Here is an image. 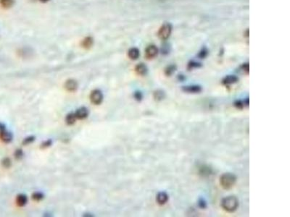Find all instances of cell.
Segmentation results:
<instances>
[{"instance_id":"19","label":"cell","mask_w":290,"mask_h":217,"mask_svg":"<svg viewBox=\"0 0 290 217\" xmlns=\"http://www.w3.org/2000/svg\"><path fill=\"white\" fill-rule=\"evenodd\" d=\"M43 198H44V195L41 193H39V192L34 193L32 195V198L34 200V201H41V199H43Z\"/></svg>"},{"instance_id":"17","label":"cell","mask_w":290,"mask_h":217,"mask_svg":"<svg viewBox=\"0 0 290 217\" xmlns=\"http://www.w3.org/2000/svg\"><path fill=\"white\" fill-rule=\"evenodd\" d=\"M15 0H0V4L5 8H10L14 5Z\"/></svg>"},{"instance_id":"8","label":"cell","mask_w":290,"mask_h":217,"mask_svg":"<svg viewBox=\"0 0 290 217\" xmlns=\"http://www.w3.org/2000/svg\"><path fill=\"white\" fill-rule=\"evenodd\" d=\"M156 201H157V203L159 205H165L168 201V194L166 192H160L157 195V197H156Z\"/></svg>"},{"instance_id":"18","label":"cell","mask_w":290,"mask_h":217,"mask_svg":"<svg viewBox=\"0 0 290 217\" xmlns=\"http://www.w3.org/2000/svg\"><path fill=\"white\" fill-rule=\"evenodd\" d=\"M165 97V93L162 91H157L154 93V98L157 101H160V100L163 99Z\"/></svg>"},{"instance_id":"23","label":"cell","mask_w":290,"mask_h":217,"mask_svg":"<svg viewBox=\"0 0 290 217\" xmlns=\"http://www.w3.org/2000/svg\"><path fill=\"white\" fill-rule=\"evenodd\" d=\"M174 71H175V67L174 66H170L166 70V74L167 75H170L173 72H174Z\"/></svg>"},{"instance_id":"10","label":"cell","mask_w":290,"mask_h":217,"mask_svg":"<svg viewBox=\"0 0 290 217\" xmlns=\"http://www.w3.org/2000/svg\"><path fill=\"white\" fill-rule=\"evenodd\" d=\"M183 90L186 92L190 93H197L202 91V88L199 85H189V86L183 87Z\"/></svg>"},{"instance_id":"14","label":"cell","mask_w":290,"mask_h":217,"mask_svg":"<svg viewBox=\"0 0 290 217\" xmlns=\"http://www.w3.org/2000/svg\"><path fill=\"white\" fill-rule=\"evenodd\" d=\"M27 201H28V199H27L26 196L21 194V195H18V197H17L16 203L18 206L22 207V206H24L27 203Z\"/></svg>"},{"instance_id":"7","label":"cell","mask_w":290,"mask_h":217,"mask_svg":"<svg viewBox=\"0 0 290 217\" xmlns=\"http://www.w3.org/2000/svg\"><path fill=\"white\" fill-rule=\"evenodd\" d=\"M0 139L5 143H10L12 140V133L6 130V129L0 130Z\"/></svg>"},{"instance_id":"5","label":"cell","mask_w":290,"mask_h":217,"mask_svg":"<svg viewBox=\"0 0 290 217\" xmlns=\"http://www.w3.org/2000/svg\"><path fill=\"white\" fill-rule=\"evenodd\" d=\"M158 52V48L154 45L149 46L145 51V55L147 59H152L157 56Z\"/></svg>"},{"instance_id":"2","label":"cell","mask_w":290,"mask_h":217,"mask_svg":"<svg viewBox=\"0 0 290 217\" xmlns=\"http://www.w3.org/2000/svg\"><path fill=\"white\" fill-rule=\"evenodd\" d=\"M237 182V177L232 173H224L220 177V185L225 190L232 187Z\"/></svg>"},{"instance_id":"21","label":"cell","mask_w":290,"mask_h":217,"mask_svg":"<svg viewBox=\"0 0 290 217\" xmlns=\"http://www.w3.org/2000/svg\"><path fill=\"white\" fill-rule=\"evenodd\" d=\"M35 140V137H33V136H31V137H27V138H26L23 141V143L24 145H28V144H30L31 143H32V142L34 141Z\"/></svg>"},{"instance_id":"25","label":"cell","mask_w":290,"mask_h":217,"mask_svg":"<svg viewBox=\"0 0 290 217\" xmlns=\"http://www.w3.org/2000/svg\"><path fill=\"white\" fill-rule=\"evenodd\" d=\"M51 144H52V141H50V140H48V141H45L44 143H42V145H41V147H42V148L49 147V146H50V145H51Z\"/></svg>"},{"instance_id":"11","label":"cell","mask_w":290,"mask_h":217,"mask_svg":"<svg viewBox=\"0 0 290 217\" xmlns=\"http://www.w3.org/2000/svg\"><path fill=\"white\" fill-rule=\"evenodd\" d=\"M135 70L137 73L139 75V76H145L147 72V68L145 64L140 63L136 67Z\"/></svg>"},{"instance_id":"15","label":"cell","mask_w":290,"mask_h":217,"mask_svg":"<svg viewBox=\"0 0 290 217\" xmlns=\"http://www.w3.org/2000/svg\"><path fill=\"white\" fill-rule=\"evenodd\" d=\"M93 42H94L93 39L90 36H88V37H86V38H85L82 41L81 45H82V47L83 48H85V49H89V48L91 47V46L93 45Z\"/></svg>"},{"instance_id":"22","label":"cell","mask_w":290,"mask_h":217,"mask_svg":"<svg viewBox=\"0 0 290 217\" xmlns=\"http://www.w3.org/2000/svg\"><path fill=\"white\" fill-rule=\"evenodd\" d=\"M23 155V154L22 150H20V149L17 150V151L15 152V158H18V159L21 158Z\"/></svg>"},{"instance_id":"16","label":"cell","mask_w":290,"mask_h":217,"mask_svg":"<svg viewBox=\"0 0 290 217\" xmlns=\"http://www.w3.org/2000/svg\"><path fill=\"white\" fill-rule=\"evenodd\" d=\"M76 119L77 118H76V115H75V113H70L66 116L65 122L67 123V125H74L75 122H76Z\"/></svg>"},{"instance_id":"3","label":"cell","mask_w":290,"mask_h":217,"mask_svg":"<svg viewBox=\"0 0 290 217\" xmlns=\"http://www.w3.org/2000/svg\"><path fill=\"white\" fill-rule=\"evenodd\" d=\"M171 30L172 28L170 24H164L160 28L159 32H158V35H159L160 39H161L162 40H166V39H168L170 36V33H171Z\"/></svg>"},{"instance_id":"24","label":"cell","mask_w":290,"mask_h":217,"mask_svg":"<svg viewBox=\"0 0 290 217\" xmlns=\"http://www.w3.org/2000/svg\"><path fill=\"white\" fill-rule=\"evenodd\" d=\"M134 98L138 101H140V100L142 99V94L140 92H136L134 94Z\"/></svg>"},{"instance_id":"9","label":"cell","mask_w":290,"mask_h":217,"mask_svg":"<svg viewBox=\"0 0 290 217\" xmlns=\"http://www.w3.org/2000/svg\"><path fill=\"white\" fill-rule=\"evenodd\" d=\"M75 115L78 120H83V119L86 118L88 117L89 111L86 108L81 107L76 110V112H75Z\"/></svg>"},{"instance_id":"4","label":"cell","mask_w":290,"mask_h":217,"mask_svg":"<svg viewBox=\"0 0 290 217\" xmlns=\"http://www.w3.org/2000/svg\"><path fill=\"white\" fill-rule=\"evenodd\" d=\"M90 100L91 103L95 104V105H99L102 102L103 100V95L101 91L96 89L91 93Z\"/></svg>"},{"instance_id":"26","label":"cell","mask_w":290,"mask_h":217,"mask_svg":"<svg viewBox=\"0 0 290 217\" xmlns=\"http://www.w3.org/2000/svg\"><path fill=\"white\" fill-rule=\"evenodd\" d=\"M41 2H47L49 1V0H40Z\"/></svg>"},{"instance_id":"12","label":"cell","mask_w":290,"mask_h":217,"mask_svg":"<svg viewBox=\"0 0 290 217\" xmlns=\"http://www.w3.org/2000/svg\"><path fill=\"white\" fill-rule=\"evenodd\" d=\"M239 80V79L237 76H226L224 80H223V83L226 85H231V84H234Z\"/></svg>"},{"instance_id":"13","label":"cell","mask_w":290,"mask_h":217,"mask_svg":"<svg viewBox=\"0 0 290 217\" xmlns=\"http://www.w3.org/2000/svg\"><path fill=\"white\" fill-rule=\"evenodd\" d=\"M128 54L130 59L135 60L138 59L140 54H139V51L138 49H137V48H131V49H129Z\"/></svg>"},{"instance_id":"20","label":"cell","mask_w":290,"mask_h":217,"mask_svg":"<svg viewBox=\"0 0 290 217\" xmlns=\"http://www.w3.org/2000/svg\"><path fill=\"white\" fill-rule=\"evenodd\" d=\"M2 166L4 167L9 168L10 167V166H11V160H10L9 158H5L2 160Z\"/></svg>"},{"instance_id":"6","label":"cell","mask_w":290,"mask_h":217,"mask_svg":"<svg viewBox=\"0 0 290 217\" xmlns=\"http://www.w3.org/2000/svg\"><path fill=\"white\" fill-rule=\"evenodd\" d=\"M65 88L70 92H74L78 88V83L75 80H68L65 83Z\"/></svg>"},{"instance_id":"1","label":"cell","mask_w":290,"mask_h":217,"mask_svg":"<svg viewBox=\"0 0 290 217\" xmlns=\"http://www.w3.org/2000/svg\"><path fill=\"white\" fill-rule=\"evenodd\" d=\"M221 206L227 212H234L239 206V201L235 196H228L222 200Z\"/></svg>"}]
</instances>
